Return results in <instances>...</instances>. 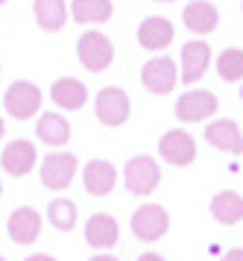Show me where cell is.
Returning a JSON list of instances; mask_svg holds the SVG:
<instances>
[{"label":"cell","mask_w":243,"mask_h":261,"mask_svg":"<svg viewBox=\"0 0 243 261\" xmlns=\"http://www.w3.org/2000/svg\"><path fill=\"white\" fill-rule=\"evenodd\" d=\"M76 56H79V62L88 71L103 73L115 62V44L100 30H85L79 36V44H76Z\"/></svg>","instance_id":"obj_1"},{"label":"cell","mask_w":243,"mask_h":261,"mask_svg":"<svg viewBox=\"0 0 243 261\" xmlns=\"http://www.w3.org/2000/svg\"><path fill=\"white\" fill-rule=\"evenodd\" d=\"M3 109L15 120H30L41 112V88L30 80H15L3 94Z\"/></svg>","instance_id":"obj_2"},{"label":"cell","mask_w":243,"mask_h":261,"mask_svg":"<svg viewBox=\"0 0 243 261\" xmlns=\"http://www.w3.org/2000/svg\"><path fill=\"white\" fill-rule=\"evenodd\" d=\"M129 112H132V103H129V94L117 85H105L100 88V94L94 100V115L103 126H123L129 120Z\"/></svg>","instance_id":"obj_3"},{"label":"cell","mask_w":243,"mask_h":261,"mask_svg":"<svg viewBox=\"0 0 243 261\" xmlns=\"http://www.w3.org/2000/svg\"><path fill=\"white\" fill-rule=\"evenodd\" d=\"M123 182H126V188L132 194H138V197H147L152 191L158 188V182H161V167L158 162L152 159V155H135V159H129L126 167H123Z\"/></svg>","instance_id":"obj_4"},{"label":"cell","mask_w":243,"mask_h":261,"mask_svg":"<svg viewBox=\"0 0 243 261\" xmlns=\"http://www.w3.org/2000/svg\"><path fill=\"white\" fill-rule=\"evenodd\" d=\"M167 226H170V217L155 202H144L132 214V232H135L138 241H147V244H152V241H158V238L167 235Z\"/></svg>","instance_id":"obj_5"},{"label":"cell","mask_w":243,"mask_h":261,"mask_svg":"<svg viewBox=\"0 0 243 261\" xmlns=\"http://www.w3.org/2000/svg\"><path fill=\"white\" fill-rule=\"evenodd\" d=\"M76 155L73 153H50L41 162V185L50 191H65L76 176Z\"/></svg>","instance_id":"obj_6"},{"label":"cell","mask_w":243,"mask_h":261,"mask_svg":"<svg viewBox=\"0 0 243 261\" xmlns=\"http://www.w3.org/2000/svg\"><path fill=\"white\" fill-rule=\"evenodd\" d=\"M176 80H179V71H176V62L170 56H158V59H150L144 62V68H141V83L147 91L152 94H170L176 88Z\"/></svg>","instance_id":"obj_7"},{"label":"cell","mask_w":243,"mask_h":261,"mask_svg":"<svg viewBox=\"0 0 243 261\" xmlns=\"http://www.w3.org/2000/svg\"><path fill=\"white\" fill-rule=\"evenodd\" d=\"M158 153H161V159L167 165L187 167L197 159V141L185 129H167L161 135V141H158Z\"/></svg>","instance_id":"obj_8"},{"label":"cell","mask_w":243,"mask_h":261,"mask_svg":"<svg viewBox=\"0 0 243 261\" xmlns=\"http://www.w3.org/2000/svg\"><path fill=\"white\" fill-rule=\"evenodd\" d=\"M217 106L220 103H217V97L211 91L197 88V91H187V94H182L176 100V118L185 120V123H199V120L211 118L217 112Z\"/></svg>","instance_id":"obj_9"},{"label":"cell","mask_w":243,"mask_h":261,"mask_svg":"<svg viewBox=\"0 0 243 261\" xmlns=\"http://www.w3.org/2000/svg\"><path fill=\"white\" fill-rule=\"evenodd\" d=\"M6 235L15 241V244H35L38 235H41V214L35 212L33 205H21V208H15L9 214V220H6Z\"/></svg>","instance_id":"obj_10"},{"label":"cell","mask_w":243,"mask_h":261,"mask_svg":"<svg viewBox=\"0 0 243 261\" xmlns=\"http://www.w3.org/2000/svg\"><path fill=\"white\" fill-rule=\"evenodd\" d=\"M35 159H38V153H35V144L26 141V138H15V141L6 144V150L0 153V167L9 173V176H26L30 170L35 167Z\"/></svg>","instance_id":"obj_11"},{"label":"cell","mask_w":243,"mask_h":261,"mask_svg":"<svg viewBox=\"0 0 243 261\" xmlns=\"http://www.w3.org/2000/svg\"><path fill=\"white\" fill-rule=\"evenodd\" d=\"M115 182H117V170L105 159H91L82 167V185L91 197H109L115 191Z\"/></svg>","instance_id":"obj_12"},{"label":"cell","mask_w":243,"mask_h":261,"mask_svg":"<svg viewBox=\"0 0 243 261\" xmlns=\"http://www.w3.org/2000/svg\"><path fill=\"white\" fill-rule=\"evenodd\" d=\"M117 238H120V226H117V220L112 214L97 212L88 217V223H85V241H88V247L109 249L117 244Z\"/></svg>","instance_id":"obj_13"},{"label":"cell","mask_w":243,"mask_h":261,"mask_svg":"<svg viewBox=\"0 0 243 261\" xmlns=\"http://www.w3.org/2000/svg\"><path fill=\"white\" fill-rule=\"evenodd\" d=\"M208 62H211V47L205 41H187L182 44V83H197L202 80V73L208 71Z\"/></svg>","instance_id":"obj_14"},{"label":"cell","mask_w":243,"mask_h":261,"mask_svg":"<svg viewBox=\"0 0 243 261\" xmlns=\"http://www.w3.org/2000/svg\"><path fill=\"white\" fill-rule=\"evenodd\" d=\"M173 24L167 18H158V15H150L144 18L138 27V44L144 50H164L170 41H173Z\"/></svg>","instance_id":"obj_15"},{"label":"cell","mask_w":243,"mask_h":261,"mask_svg":"<svg viewBox=\"0 0 243 261\" xmlns=\"http://www.w3.org/2000/svg\"><path fill=\"white\" fill-rule=\"evenodd\" d=\"M35 135L47 147H65L70 141V123L56 112H41L35 120Z\"/></svg>","instance_id":"obj_16"},{"label":"cell","mask_w":243,"mask_h":261,"mask_svg":"<svg viewBox=\"0 0 243 261\" xmlns=\"http://www.w3.org/2000/svg\"><path fill=\"white\" fill-rule=\"evenodd\" d=\"M205 141H211L223 153H232V155L243 153V135L234 120L223 118V120H214L211 126H205Z\"/></svg>","instance_id":"obj_17"},{"label":"cell","mask_w":243,"mask_h":261,"mask_svg":"<svg viewBox=\"0 0 243 261\" xmlns=\"http://www.w3.org/2000/svg\"><path fill=\"white\" fill-rule=\"evenodd\" d=\"M50 97H53V103H56L59 109H65V112H76V109L85 106V100H88V88H85L76 76H62V80L53 83Z\"/></svg>","instance_id":"obj_18"},{"label":"cell","mask_w":243,"mask_h":261,"mask_svg":"<svg viewBox=\"0 0 243 261\" xmlns=\"http://www.w3.org/2000/svg\"><path fill=\"white\" fill-rule=\"evenodd\" d=\"M182 18H185L187 30H194V33H199V36L214 33V30H217V24H220L217 6H211L208 0H194V3H187Z\"/></svg>","instance_id":"obj_19"},{"label":"cell","mask_w":243,"mask_h":261,"mask_svg":"<svg viewBox=\"0 0 243 261\" xmlns=\"http://www.w3.org/2000/svg\"><path fill=\"white\" fill-rule=\"evenodd\" d=\"M211 214L223 226H234L243 220V197L237 191H220L211 200Z\"/></svg>","instance_id":"obj_20"},{"label":"cell","mask_w":243,"mask_h":261,"mask_svg":"<svg viewBox=\"0 0 243 261\" xmlns=\"http://www.w3.org/2000/svg\"><path fill=\"white\" fill-rule=\"evenodd\" d=\"M33 15L41 30L56 33L68 21V3L65 0H33Z\"/></svg>","instance_id":"obj_21"},{"label":"cell","mask_w":243,"mask_h":261,"mask_svg":"<svg viewBox=\"0 0 243 261\" xmlns=\"http://www.w3.org/2000/svg\"><path fill=\"white\" fill-rule=\"evenodd\" d=\"M70 15H73V21L76 24H103L112 18L115 12V6H112V0H73L70 3Z\"/></svg>","instance_id":"obj_22"},{"label":"cell","mask_w":243,"mask_h":261,"mask_svg":"<svg viewBox=\"0 0 243 261\" xmlns=\"http://www.w3.org/2000/svg\"><path fill=\"white\" fill-rule=\"evenodd\" d=\"M47 220L53 223V229H59V232H70L73 226H76V202L70 200H53L50 205H47Z\"/></svg>","instance_id":"obj_23"},{"label":"cell","mask_w":243,"mask_h":261,"mask_svg":"<svg viewBox=\"0 0 243 261\" xmlns=\"http://www.w3.org/2000/svg\"><path fill=\"white\" fill-rule=\"evenodd\" d=\"M217 73L223 83H237L243 80V50L229 47L217 56Z\"/></svg>","instance_id":"obj_24"},{"label":"cell","mask_w":243,"mask_h":261,"mask_svg":"<svg viewBox=\"0 0 243 261\" xmlns=\"http://www.w3.org/2000/svg\"><path fill=\"white\" fill-rule=\"evenodd\" d=\"M220 261H243V249H229Z\"/></svg>","instance_id":"obj_25"},{"label":"cell","mask_w":243,"mask_h":261,"mask_svg":"<svg viewBox=\"0 0 243 261\" xmlns=\"http://www.w3.org/2000/svg\"><path fill=\"white\" fill-rule=\"evenodd\" d=\"M23 261H56L53 255H47V252H33V255H26Z\"/></svg>","instance_id":"obj_26"},{"label":"cell","mask_w":243,"mask_h":261,"mask_svg":"<svg viewBox=\"0 0 243 261\" xmlns=\"http://www.w3.org/2000/svg\"><path fill=\"white\" fill-rule=\"evenodd\" d=\"M138 261H164L158 252H144V255H138Z\"/></svg>","instance_id":"obj_27"},{"label":"cell","mask_w":243,"mask_h":261,"mask_svg":"<svg viewBox=\"0 0 243 261\" xmlns=\"http://www.w3.org/2000/svg\"><path fill=\"white\" fill-rule=\"evenodd\" d=\"M88 261H117L115 255H94V258H88Z\"/></svg>","instance_id":"obj_28"},{"label":"cell","mask_w":243,"mask_h":261,"mask_svg":"<svg viewBox=\"0 0 243 261\" xmlns=\"http://www.w3.org/2000/svg\"><path fill=\"white\" fill-rule=\"evenodd\" d=\"M3 132H6V123H3V118H0V138H3Z\"/></svg>","instance_id":"obj_29"},{"label":"cell","mask_w":243,"mask_h":261,"mask_svg":"<svg viewBox=\"0 0 243 261\" xmlns=\"http://www.w3.org/2000/svg\"><path fill=\"white\" fill-rule=\"evenodd\" d=\"M0 197H3V182H0Z\"/></svg>","instance_id":"obj_30"},{"label":"cell","mask_w":243,"mask_h":261,"mask_svg":"<svg viewBox=\"0 0 243 261\" xmlns=\"http://www.w3.org/2000/svg\"><path fill=\"white\" fill-rule=\"evenodd\" d=\"M158 3H173V0H158Z\"/></svg>","instance_id":"obj_31"},{"label":"cell","mask_w":243,"mask_h":261,"mask_svg":"<svg viewBox=\"0 0 243 261\" xmlns=\"http://www.w3.org/2000/svg\"><path fill=\"white\" fill-rule=\"evenodd\" d=\"M3 3H6V0H0V6H3Z\"/></svg>","instance_id":"obj_32"},{"label":"cell","mask_w":243,"mask_h":261,"mask_svg":"<svg viewBox=\"0 0 243 261\" xmlns=\"http://www.w3.org/2000/svg\"><path fill=\"white\" fill-rule=\"evenodd\" d=\"M0 261H6V258H3V255H0Z\"/></svg>","instance_id":"obj_33"},{"label":"cell","mask_w":243,"mask_h":261,"mask_svg":"<svg viewBox=\"0 0 243 261\" xmlns=\"http://www.w3.org/2000/svg\"><path fill=\"white\" fill-rule=\"evenodd\" d=\"M240 97H243V91H240Z\"/></svg>","instance_id":"obj_34"}]
</instances>
